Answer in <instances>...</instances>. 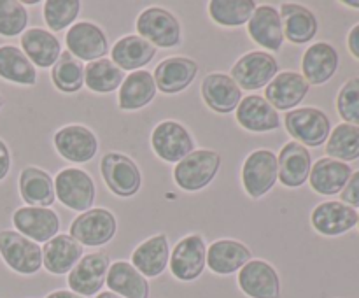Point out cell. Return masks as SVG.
I'll return each instance as SVG.
<instances>
[{"label": "cell", "mask_w": 359, "mask_h": 298, "mask_svg": "<svg viewBox=\"0 0 359 298\" xmlns=\"http://www.w3.org/2000/svg\"><path fill=\"white\" fill-rule=\"evenodd\" d=\"M100 172L105 186L121 198L137 195L142 186V174L130 156L123 153H105L100 161Z\"/></svg>", "instance_id": "9"}, {"label": "cell", "mask_w": 359, "mask_h": 298, "mask_svg": "<svg viewBox=\"0 0 359 298\" xmlns=\"http://www.w3.org/2000/svg\"><path fill=\"white\" fill-rule=\"evenodd\" d=\"M251 259V249L233 238H219L207 249V266L216 276H231Z\"/></svg>", "instance_id": "21"}, {"label": "cell", "mask_w": 359, "mask_h": 298, "mask_svg": "<svg viewBox=\"0 0 359 298\" xmlns=\"http://www.w3.org/2000/svg\"><path fill=\"white\" fill-rule=\"evenodd\" d=\"M279 67L276 56L270 53L251 51L235 62L230 77L241 90L255 91L269 86L270 81L279 74Z\"/></svg>", "instance_id": "12"}, {"label": "cell", "mask_w": 359, "mask_h": 298, "mask_svg": "<svg viewBox=\"0 0 359 298\" xmlns=\"http://www.w3.org/2000/svg\"><path fill=\"white\" fill-rule=\"evenodd\" d=\"M156 83L147 70H135L125 77L119 86L118 105L123 111H139L149 105L156 97Z\"/></svg>", "instance_id": "32"}, {"label": "cell", "mask_w": 359, "mask_h": 298, "mask_svg": "<svg viewBox=\"0 0 359 298\" xmlns=\"http://www.w3.org/2000/svg\"><path fill=\"white\" fill-rule=\"evenodd\" d=\"M340 198H342V202L347 203V205L359 207V170H356L351 175L346 188L340 193Z\"/></svg>", "instance_id": "43"}, {"label": "cell", "mask_w": 359, "mask_h": 298, "mask_svg": "<svg viewBox=\"0 0 359 298\" xmlns=\"http://www.w3.org/2000/svg\"><path fill=\"white\" fill-rule=\"evenodd\" d=\"M337 111L349 125L359 126V77H351L337 95Z\"/></svg>", "instance_id": "42"}, {"label": "cell", "mask_w": 359, "mask_h": 298, "mask_svg": "<svg viewBox=\"0 0 359 298\" xmlns=\"http://www.w3.org/2000/svg\"><path fill=\"white\" fill-rule=\"evenodd\" d=\"M105 284L123 298H149V283L130 262H112Z\"/></svg>", "instance_id": "33"}, {"label": "cell", "mask_w": 359, "mask_h": 298, "mask_svg": "<svg viewBox=\"0 0 359 298\" xmlns=\"http://www.w3.org/2000/svg\"><path fill=\"white\" fill-rule=\"evenodd\" d=\"M198 63L186 56H168L154 69V83L161 93L175 95L184 91L195 81Z\"/></svg>", "instance_id": "17"}, {"label": "cell", "mask_w": 359, "mask_h": 298, "mask_svg": "<svg viewBox=\"0 0 359 298\" xmlns=\"http://www.w3.org/2000/svg\"><path fill=\"white\" fill-rule=\"evenodd\" d=\"M347 48H349L351 55L356 60H359V23L354 25V27L351 28L349 35H347Z\"/></svg>", "instance_id": "45"}, {"label": "cell", "mask_w": 359, "mask_h": 298, "mask_svg": "<svg viewBox=\"0 0 359 298\" xmlns=\"http://www.w3.org/2000/svg\"><path fill=\"white\" fill-rule=\"evenodd\" d=\"M0 79L20 86H35L37 69L20 48L4 44L0 46Z\"/></svg>", "instance_id": "35"}, {"label": "cell", "mask_w": 359, "mask_h": 298, "mask_svg": "<svg viewBox=\"0 0 359 298\" xmlns=\"http://www.w3.org/2000/svg\"><path fill=\"white\" fill-rule=\"evenodd\" d=\"M154 56L156 48L139 35H125L111 49V62L116 63L123 72L142 70V67L151 63Z\"/></svg>", "instance_id": "34"}, {"label": "cell", "mask_w": 359, "mask_h": 298, "mask_svg": "<svg viewBox=\"0 0 359 298\" xmlns=\"http://www.w3.org/2000/svg\"><path fill=\"white\" fill-rule=\"evenodd\" d=\"M0 258L20 276H34L42 269L41 245L16 230L0 231Z\"/></svg>", "instance_id": "2"}, {"label": "cell", "mask_w": 359, "mask_h": 298, "mask_svg": "<svg viewBox=\"0 0 359 298\" xmlns=\"http://www.w3.org/2000/svg\"><path fill=\"white\" fill-rule=\"evenodd\" d=\"M83 249L70 235L58 233L42 245V266L53 276H65L83 258Z\"/></svg>", "instance_id": "24"}, {"label": "cell", "mask_w": 359, "mask_h": 298, "mask_svg": "<svg viewBox=\"0 0 359 298\" xmlns=\"http://www.w3.org/2000/svg\"><path fill=\"white\" fill-rule=\"evenodd\" d=\"M311 84L302 74L287 70L273 77L265 90V100L279 111H293V107L302 104L309 93Z\"/></svg>", "instance_id": "19"}, {"label": "cell", "mask_w": 359, "mask_h": 298, "mask_svg": "<svg viewBox=\"0 0 359 298\" xmlns=\"http://www.w3.org/2000/svg\"><path fill=\"white\" fill-rule=\"evenodd\" d=\"M221 156L212 149H195L182 158L174 168V181L182 191H200L216 177Z\"/></svg>", "instance_id": "1"}, {"label": "cell", "mask_w": 359, "mask_h": 298, "mask_svg": "<svg viewBox=\"0 0 359 298\" xmlns=\"http://www.w3.org/2000/svg\"><path fill=\"white\" fill-rule=\"evenodd\" d=\"M125 81V72L111 60L102 58L84 65V86L95 93H112Z\"/></svg>", "instance_id": "36"}, {"label": "cell", "mask_w": 359, "mask_h": 298, "mask_svg": "<svg viewBox=\"0 0 359 298\" xmlns=\"http://www.w3.org/2000/svg\"><path fill=\"white\" fill-rule=\"evenodd\" d=\"M256 7L252 0H210L209 16L221 27H242L251 20Z\"/></svg>", "instance_id": "38"}, {"label": "cell", "mask_w": 359, "mask_h": 298, "mask_svg": "<svg viewBox=\"0 0 359 298\" xmlns=\"http://www.w3.org/2000/svg\"><path fill=\"white\" fill-rule=\"evenodd\" d=\"M11 163H13V156H11V149L6 144V140L0 137V182L9 175Z\"/></svg>", "instance_id": "44"}, {"label": "cell", "mask_w": 359, "mask_h": 298, "mask_svg": "<svg viewBox=\"0 0 359 298\" xmlns=\"http://www.w3.org/2000/svg\"><path fill=\"white\" fill-rule=\"evenodd\" d=\"M13 226L37 244H46L60 231V216L51 207H20L13 212Z\"/></svg>", "instance_id": "13"}, {"label": "cell", "mask_w": 359, "mask_h": 298, "mask_svg": "<svg viewBox=\"0 0 359 298\" xmlns=\"http://www.w3.org/2000/svg\"><path fill=\"white\" fill-rule=\"evenodd\" d=\"M202 98L207 107L217 114H230L237 111L242 100V90L228 74L212 72L202 81Z\"/></svg>", "instance_id": "20"}, {"label": "cell", "mask_w": 359, "mask_h": 298, "mask_svg": "<svg viewBox=\"0 0 359 298\" xmlns=\"http://www.w3.org/2000/svg\"><path fill=\"white\" fill-rule=\"evenodd\" d=\"M287 133L302 146L319 147L332 133V121L328 116L316 107H300L287 111L284 116Z\"/></svg>", "instance_id": "4"}, {"label": "cell", "mask_w": 359, "mask_h": 298, "mask_svg": "<svg viewBox=\"0 0 359 298\" xmlns=\"http://www.w3.org/2000/svg\"><path fill=\"white\" fill-rule=\"evenodd\" d=\"M55 193L56 198L65 207L77 212H86L95 203L97 188L88 172L83 168L69 167L56 174Z\"/></svg>", "instance_id": "5"}, {"label": "cell", "mask_w": 359, "mask_h": 298, "mask_svg": "<svg viewBox=\"0 0 359 298\" xmlns=\"http://www.w3.org/2000/svg\"><path fill=\"white\" fill-rule=\"evenodd\" d=\"M207 265V245L200 233H189L182 237L170 251L172 276L182 283L196 280L203 273Z\"/></svg>", "instance_id": "8"}, {"label": "cell", "mask_w": 359, "mask_h": 298, "mask_svg": "<svg viewBox=\"0 0 359 298\" xmlns=\"http://www.w3.org/2000/svg\"><path fill=\"white\" fill-rule=\"evenodd\" d=\"M51 81L62 93H77L84 88V65L69 51H62L51 67Z\"/></svg>", "instance_id": "37"}, {"label": "cell", "mask_w": 359, "mask_h": 298, "mask_svg": "<svg viewBox=\"0 0 359 298\" xmlns=\"http://www.w3.org/2000/svg\"><path fill=\"white\" fill-rule=\"evenodd\" d=\"M20 196L30 207H49L55 203V181L39 167H25L18 179Z\"/></svg>", "instance_id": "31"}, {"label": "cell", "mask_w": 359, "mask_h": 298, "mask_svg": "<svg viewBox=\"0 0 359 298\" xmlns=\"http://www.w3.org/2000/svg\"><path fill=\"white\" fill-rule=\"evenodd\" d=\"M116 230H118V221L114 214L107 209L95 207L86 212H81L70 223L69 235L81 245L98 248L109 244L114 238Z\"/></svg>", "instance_id": "7"}, {"label": "cell", "mask_w": 359, "mask_h": 298, "mask_svg": "<svg viewBox=\"0 0 359 298\" xmlns=\"http://www.w3.org/2000/svg\"><path fill=\"white\" fill-rule=\"evenodd\" d=\"M168 259H170V244H168V237L165 233H156L144 241L135 248L132 252V265L142 273L144 277H154L161 276L165 269L168 266Z\"/></svg>", "instance_id": "27"}, {"label": "cell", "mask_w": 359, "mask_h": 298, "mask_svg": "<svg viewBox=\"0 0 359 298\" xmlns=\"http://www.w3.org/2000/svg\"><path fill=\"white\" fill-rule=\"evenodd\" d=\"M56 151L72 163H86L93 160L98 151V139L88 126L67 125L53 135Z\"/></svg>", "instance_id": "16"}, {"label": "cell", "mask_w": 359, "mask_h": 298, "mask_svg": "<svg viewBox=\"0 0 359 298\" xmlns=\"http://www.w3.org/2000/svg\"><path fill=\"white\" fill-rule=\"evenodd\" d=\"M20 42L21 51L34 63V67L49 69L62 55V44H60L58 37H55V34L44 30V28H28L21 34Z\"/></svg>", "instance_id": "28"}, {"label": "cell", "mask_w": 359, "mask_h": 298, "mask_svg": "<svg viewBox=\"0 0 359 298\" xmlns=\"http://www.w3.org/2000/svg\"><path fill=\"white\" fill-rule=\"evenodd\" d=\"M28 11L18 0H0V37H18L27 30Z\"/></svg>", "instance_id": "41"}, {"label": "cell", "mask_w": 359, "mask_h": 298, "mask_svg": "<svg viewBox=\"0 0 359 298\" xmlns=\"http://www.w3.org/2000/svg\"><path fill=\"white\" fill-rule=\"evenodd\" d=\"M248 34L256 44L269 51H279L284 42L280 14L272 6H259L248 21Z\"/></svg>", "instance_id": "26"}, {"label": "cell", "mask_w": 359, "mask_h": 298, "mask_svg": "<svg viewBox=\"0 0 359 298\" xmlns=\"http://www.w3.org/2000/svg\"><path fill=\"white\" fill-rule=\"evenodd\" d=\"M344 6L354 7V9H359V0H342Z\"/></svg>", "instance_id": "48"}, {"label": "cell", "mask_w": 359, "mask_h": 298, "mask_svg": "<svg viewBox=\"0 0 359 298\" xmlns=\"http://www.w3.org/2000/svg\"><path fill=\"white\" fill-rule=\"evenodd\" d=\"M2 107H4V98L2 95H0V111H2Z\"/></svg>", "instance_id": "49"}, {"label": "cell", "mask_w": 359, "mask_h": 298, "mask_svg": "<svg viewBox=\"0 0 359 298\" xmlns=\"http://www.w3.org/2000/svg\"><path fill=\"white\" fill-rule=\"evenodd\" d=\"M81 13L79 0H48L44 2V21L53 32H62L72 27Z\"/></svg>", "instance_id": "40"}, {"label": "cell", "mask_w": 359, "mask_h": 298, "mask_svg": "<svg viewBox=\"0 0 359 298\" xmlns=\"http://www.w3.org/2000/svg\"><path fill=\"white\" fill-rule=\"evenodd\" d=\"M44 298H84V297H81V294L74 293V291L70 290H56L46 294Z\"/></svg>", "instance_id": "46"}, {"label": "cell", "mask_w": 359, "mask_h": 298, "mask_svg": "<svg viewBox=\"0 0 359 298\" xmlns=\"http://www.w3.org/2000/svg\"><path fill=\"white\" fill-rule=\"evenodd\" d=\"M280 21H283L284 39L293 44H307L316 37L319 23L316 14L309 7L300 4L284 2L280 6Z\"/></svg>", "instance_id": "29"}, {"label": "cell", "mask_w": 359, "mask_h": 298, "mask_svg": "<svg viewBox=\"0 0 359 298\" xmlns=\"http://www.w3.org/2000/svg\"><path fill=\"white\" fill-rule=\"evenodd\" d=\"M109 266H111V258L107 252L95 251L84 255L67 276L70 291L84 298L97 297L107 279Z\"/></svg>", "instance_id": "11"}, {"label": "cell", "mask_w": 359, "mask_h": 298, "mask_svg": "<svg viewBox=\"0 0 359 298\" xmlns=\"http://www.w3.org/2000/svg\"><path fill=\"white\" fill-rule=\"evenodd\" d=\"M151 147L160 160L179 163L195 151V140L184 125L174 119H165L154 126L151 133Z\"/></svg>", "instance_id": "10"}, {"label": "cell", "mask_w": 359, "mask_h": 298, "mask_svg": "<svg viewBox=\"0 0 359 298\" xmlns=\"http://www.w3.org/2000/svg\"><path fill=\"white\" fill-rule=\"evenodd\" d=\"M339 53L328 42H316L302 56V70L309 84H325L332 79L339 70Z\"/></svg>", "instance_id": "25"}, {"label": "cell", "mask_w": 359, "mask_h": 298, "mask_svg": "<svg viewBox=\"0 0 359 298\" xmlns=\"http://www.w3.org/2000/svg\"><path fill=\"white\" fill-rule=\"evenodd\" d=\"M279 177L277 156L270 149H256L248 154L242 165V186L251 198L265 196Z\"/></svg>", "instance_id": "6"}, {"label": "cell", "mask_w": 359, "mask_h": 298, "mask_svg": "<svg viewBox=\"0 0 359 298\" xmlns=\"http://www.w3.org/2000/svg\"><path fill=\"white\" fill-rule=\"evenodd\" d=\"M238 287L249 298H280V277L265 259H251L238 270Z\"/></svg>", "instance_id": "15"}, {"label": "cell", "mask_w": 359, "mask_h": 298, "mask_svg": "<svg viewBox=\"0 0 359 298\" xmlns=\"http://www.w3.org/2000/svg\"><path fill=\"white\" fill-rule=\"evenodd\" d=\"M65 44L70 55L81 62H97L109 53L105 32L91 21H79L67 30Z\"/></svg>", "instance_id": "14"}, {"label": "cell", "mask_w": 359, "mask_h": 298, "mask_svg": "<svg viewBox=\"0 0 359 298\" xmlns=\"http://www.w3.org/2000/svg\"><path fill=\"white\" fill-rule=\"evenodd\" d=\"M326 154L332 160L354 161L359 158V126L340 123L326 140Z\"/></svg>", "instance_id": "39"}, {"label": "cell", "mask_w": 359, "mask_h": 298, "mask_svg": "<svg viewBox=\"0 0 359 298\" xmlns=\"http://www.w3.org/2000/svg\"><path fill=\"white\" fill-rule=\"evenodd\" d=\"M139 37L146 39L154 48H175L182 41V28L177 18L163 7H147L137 16Z\"/></svg>", "instance_id": "3"}, {"label": "cell", "mask_w": 359, "mask_h": 298, "mask_svg": "<svg viewBox=\"0 0 359 298\" xmlns=\"http://www.w3.org/2000/svg\"><path fill=\"white\" fill-rule=\"evenodd\" d=\"M279 182L286 188H300L309 181L312 168V156L305 146L297 140H290L280 149L279 158Z\"/></svg>", "instance_id": "22"}, {"label": "cell", "mask_w": 359, "mask_h": 298, "mask_svg": "<svg viewBox=\"0 0 359 298\" xmlns=\"http://www.w3.org/2000/svg\"><path fill=\"white\" fill-rule=\"evenodd\" d=\"M237 123L252 133L273 132L280 126L279 112L259 95H249L242 98L235 111Z\"/></svg>", "instance_id": "23"}, {"label": "cell", "mask_w": 359, "mask_h": 298, "mask_svg": "<svg viewBox=\"0 0 359 298\" xmlns=\"http://www.w3.org/2000/svg\"><path fill=\"white\" fill-rule=\"evenodd\" d=\"M311 223L318 233L325 237H339L358 224V212L354 207L344 202H323L312 210Z\"/></svg>", "instance_id": "18"}, {"label": "cell", "mask_w": 359, "mask_h": 298, "mask_svg": "<svg viewBox=\"0 0 359 298\" xmlns=\"http://www.w3.org/2000/svg\"><path fill=\"white\" fill-rule=\"evenodd\" d=\"M353 175V168L347 163L339 160H332V158L325 156L319 158L311 168V175H309V182H311L312 189L319 195L333 196L337 193H342L346 188L347 181Z\"/></svg>", "instance_id": "30"}, {"label": "cell", "mask_w": 359, "mask_h": 298, "mask_svg": "<svg viewBox=\"0 0 359 298\" xmlns=\"http://www.w3.org/2000/svg\"><path fill=\"white\" fill-rule=\"evenodd\" d=\"M358 226H359V212H358Z\"/></svg>", "instance_id": "50"}, {"label": "cell", "mask_w": 359, "mask_h": 298, "mask_svg": "<svg viewBox=\"0 0 359 298\" xmlns=\"http://www.w3.org/2000/svg\"><path fill=\"white\" fill-rule=\"evenodd\" d=\"M95 298H123V297H119V294L112 293V291H100V293H98Z\"/></svg>", "instance_id": "47"}]
</instances>
